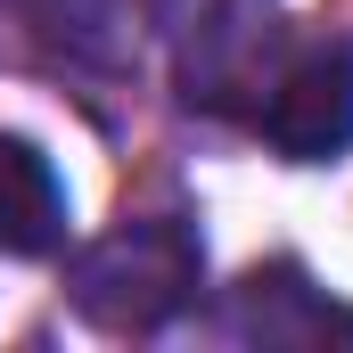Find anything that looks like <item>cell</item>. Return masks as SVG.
Listing matches in <instances>:
<instances>
[{"label": "cell", "instance_id": "obj_4", "mask_svg": "<svg viewBox=\"0 0 353 353\" xmlns=\"http://www.w3.org/2000/svg\"><path fill=\"white\" fill-rule=\"evenodd\" d=\"M58 247H66V181L33 140L0 132V255L33 263V255H58Z\"/></svg>", "mask_w": 353, "mask_h": 353}, {"label": "cell", "instance_id": "obj_2", "mask_svg": "<svg viewBox=\"0 0 353 353\" xmlns=\"http://www.w3.org/2000/svg\"><path fill=\"white\" fill-rule=\"evenodd\" d=\"M263 140L288 165H329L353 148V50L345 41H321L279 74V90L263 107Z\"/></svg>", "mask_w": 353, "mask_h": 353}, {"label": "cell", "instance_id": "obj_1", "mask_svg": "<svg viewBox=\"0 0 353 353\" xmlns=\"http://www.w3.org/2000/svg\"><path fill=\"white\" fill-rule=\"evenodd\" d=\"M205 279V247L181 214H132L66 263V296L99 329H165Z\"/></svg>", "mask_w": 353, "mask_h": 353}, {"label": "cell", "instance_id": "obj_3", "mask_svg": "<svg viewBox=\"0 0 353 353\" xmlns=\"http://www.w3.org/2000/svg\"><path fill=\"white\" fill-rule=\"evenodd\" d=\"M222 329L247 337V345H329V337H353V312H337L296 263H271L230 288Z\"/></svg>", "mask_w": 353, "mask_h": 353}, {"label": "cell", "instance_id": "obj_5", "mask_svg": "<svg viewBox=\"0 0 353 353\" xmlns=\"http://www.w3.org/2000/svg\"><path fill=\"white\" fill-rule=\"evenodd\" d=\"M0 25L58 66H107L123 41V0H0Z\"/></svg>", "mask_w": 353, "mask_h": 353}]
</instances>
